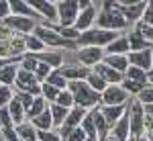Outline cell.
<instances>
[{"instance_id": "8fae6325", "label": "cell", "mask_w": 153, "mask_h": 141, "mask_svg": "<svg viewBox=\"0 0 153 141\" xmlns=\"http://www.w3.org/2000/svg\"><path fill=\"white\" fill-rule=\"evenodd\" d=\"M29 4H31V8L39 14V16H43L47 25H53L57 23L59 25V16H57V4L55 2H47V0H27Z\"/></svg>"}, {"instance_id": "ffe728a7", "label": "cell", "mask_w": 153, "mask_h": 141, "mask_svg": "<svg viewBox=\"0 0 153 141\" xmlns=\"http://www.w3.org/2000/svg\"><path fill=\"white\" fill-rule=\"evenodd\" d=\"M129 106H102V115H104V121L108 125V129H112L120 119L125 117Z\"/></svg>"}, {"instance_id": "4316f807", "label": "cell", "mask_w": 153, "mask_h": 141, "mask_svg": "<svg viewBox=\"0 0 153 141\" xmlns=\"http://www.w3.org/2000/svg\"><path fill=\"white\" fill-rule=\"evenodd\" d=\"M127 37H129V43H131V51H143V49H151L153 47L137 29H135L133 33H129Z\"/></svg>"}, {"instance_id": "74e56055", "label": "cell", "mask_w": 153, "mask_h": 141, "mask_svg": "<svg viewBox=\"0 0 153 141\" xmlns=\"http://www.w3.org/2000/svg\"><path fill=\"white\" fill-rule=\"evenodd\" d=\"M137 100H139L143 106L153 104V86H151V84H149V86H147V88H145V90H143V92L137 96Z\"/></svg>"}, {"instance_id": "7402d4cb", "label": "cell", "mask_w": 153, "mask_h": 141, "mask_svg": "<svg viewBox=\"0 0 153 141\" xmlns=\"http://www.w3.org/2000/svg\"><path fill=\"white\" fill-rule=\"evenodd\" d=\"M8 113H10V117H12V123H14V127L23 125L25 119H27V110H25V106L21 104V100H19L16 96L12 98V102L8 104Z\"/></svg>"}, {"instance_id": "ab89813d", "label": "cell", "mask_w": 153, "mask_h": 141, "mask_svg": "<svg viewBox=\"0 0 153 141\" xmlns=\"http://www.w3.org/2000/svg\"><path fill=\"white\" fill-rule=\"evenodd\" d=\"M135 29H137V31H139V33H141V35L145 37L149 43H153V27H149V25H145L143 21H139Z\"/></svg>"}, {"instance_id": "f907efd6", "label": "cell", "mask_w": 153, "mask_h": 141, "mask_svg": "<svg viewBox=\"0 0 153 141\" xmlns=\"http://www.w3.org/2000/svg\"><path fill=\"white\" fill-rule=\"evenodd\" d=\"M0 137H2V127H0Z\"/></svg>"}, {"instance_id": "ac0fdd59", "label": "cell", "mask_w": 153, "mask_h": 141, "mask_svg": "<svg viewBox=\"0 0 153 141\" xmlns=\"http://www.w3.org/2000/svg\"><path fill=\"white\" fill-rule=\"evenodd\" d=\"M110 135H114L118 141H129L131 139V119H129V108L125 113V117L118 121L117 125L110 129Z\"/></svg>"}, {"instance_id": "d590c367", "label": "cell", "mask_w": 153, "mask_h": 141, "mask_svg": "<svg viewBox=\"0 0 153 141\" xmlns=\"http://www.w3.org/2000/svg\"><path fill=\"white\" fill-rule=\"evenodd\" d=\"M120 86H123V88H125L129 94H137V96H139V94H141L143 90L149 86V84H137V82H131V80H127V78H125Z\"/></svg>"}, {"instance_id": "3957f363", "label": "cell", "mask_w": 153, "mask_h": 141, "mask_svg": "<svg viewBox=\"0 0 153 141\" xmlns=\"http://www.w3.org/2000/svg\"><path fill=\"white\" fill-rule=\"evenodd\" d=\"M118 37L120 35L114 33V31H104V29L94 27V29L82 33L80 39L76 41V45H78V49H82V47H100V49H106L112 41H117Z\"/></svg>"}, {"instance_id": "8d00e7d4", "label": "cell", "mask_w": 153, "mask_h": 141, "mask_svg": "<svg viewBox=\"0 0 153 141\" xmlns=\"http://www.w3.org/2000/svg\"><path fill=\"white\" fill-rule=\"evenodd\" d=\"M12 98H14V94H12L10 86H0V108H8Z\"/></svg>"}, {"instance_id": "836d02e7", "label": "cell", "mask_w": 153, "mask_h": 141, "mask_svg": "<svg viewBox=\"0 0 153 141\" xmlns=\"http://www.w3.org/2000/svg\"><path fill=\"white\" fill-rule=\"evenodd\" d=\"M86 82H88V86H90L92 90H96L98 94H102L106 88H108V84H106V82L102 80V78H100V76H98V74H96L94 70L90 72V76H88V80H86Z\"/></svg>"}, {"instance_id": "d4e9b609", "label": "cell", "mask_w": 153, "mask_h": 141, "mask_svg": "<svg viewBox=\"0 0 153 141\" xmlns=\"http://www.w3.org/2000/svg\"><path fill=\"white\" fill-rule=\"evenodd\" d=\"M16 135H19V141H39V131L35 129V125L31 121L19 125L16 127Z\"/></svg>"}, {"instance_id": "9c48e42d", "label": "cell", "mask_w": 153, "mask_h": 141, "mask_svg": "<svg viewBox=\"0 0 153 141\" xmlns=\"http://www.w3.org/2000/svg\"><path fill=\"white\" fill-rule=\"evenodd\" d=\"M129 92L120 84H110L102 92V106H127Z\"/></svg>"}, {"instance_id": "d6986e66", "label": "cell", "mask_w": 153, "mask_h": 141, "mask_svg": "<svg viewBox=\"0 0 153 141\" xmlns=\"http://www.w3.org/2000/svg\"><path fill=\"white\" fill-rule=\"evenodd\" d=\"M106 55H129L131 53V43L127 35H120L117 41H112L110 45L104 49Z\"/></svg>"}, {"instance_id": "f6af8a7d", "label": "cell", "mask_w": 153, "mask_h": 141, "mask_svg": "<svg viewBox=\"0 0 153 141\" xmlns=\"http://www.w3.org/2000/svg\"><path fill=\"white\" fill-rule=\"evenodd\" d=\"M145 25H149V27H153V0H149L147 2V8H145V12H143V19H141Z\"/></svg>"}, {"instance_id": "d6a6232c", "label": "cell", "mask_w": 153, "mask_h": 141, "mask_svg": "<svg viewBox=\"0 0 153 141\" xmlns=\"http://www.w3.org/2000/svg\"><path fill=\"white\" fill-rule=\"evenodd\" d=\"M45 82L51 84V86H55L57 90H68V88H70V82L61 76V72H59V70H53V72H51V76H49Z\"/></svg>"}, {"instance_id": "6da1fadb", "label": "cell", "mask_w": 153, "mask_h": 141, "mask_svg": "<svg viewBox=\"0 0 153 141\" xmlns=\"http://www.w3.org/2000/svg\"><path fill=\"white\" fill-rule=\"evenodd\" d=\"M98 29H104V31H120V29H127L129 27V21L123 16V12L117 8V4L114 2H110V0H106L104 4H102V12H100V16H98Z\"/></svg>"}, {"instance_id": "f5cc1de1", "label": "cell", "mask_w": 153, "mask_h": 141, "mask_svg": "<svg viewBox=\"0 0 153 141\" xmlns=\"http://www.w3.org/2000/svg\"><path fill=\"white\" fill-rule=\"evenodd\" d=\"M151 74H153V70H151ZM151 74H149V76H151Z\"/></svg>"}, {"instance_id": "ee69618b", "label": "cell", "mask_w": 153, "mask_h": 141, "mask_svg": "<svg viewBox=\"0 0 153 141\" xmlns=\"http://www.w3.org/2000/svg\"><path fill=\"white\" fill-rule=\"evenodd\" d=\"M86 139H88V137H86V131H84L82 127L70 131V135L65 137V141H86Z\"/></svg>"}, {"instance_id": "ba28073f", "label": "cell", "mask_w": 153, "mask_h": 141, "mask_svg": "<svg viewBox=\"0 0 153 141\" xmlns=\"http://www.w3.org/2000/svg\"><path fill=\"white\" fill-rule=\"evenodd\" d=\"M16 92H27V94H31V96H35V98H39L41 96V82L37 80L35 74L19 70V76H16Z\"/></svg>"}, {"instance_id": "30bf717a", "label": "cell", "mask_w": 153, "mask_h": 141, "mask_svg": "<svg viewBox=\"0 0 153 141\" xmlns=\"http://www.w3.org/2000/svg\"><path fill=\"white\" fill-rule=\"evenodd\" d=\"M104 55H106L104 49H100V47H82V49H78V53H76L78 61L82 63L84 68H88V70H92L98 63H102V61H104Z\"/></svg>"}, {"instance_id": "4dcf8cb0", "label": "cell", "mask_w": 153, "mask_h": 141, "mask_svg": "<svg viewBox=\"0 0 153 141\" xmlns=\"http://www.w3.org/2000/svg\"><path fill=\"white\" fill-rule=\"evenodd\" d=\"M25 45H27V49H29V53H33V55L47 51V49H45V43H43L37 35H27L25 37Z\"/></svg>"}, {"instance_id": "681fc988", "label": "cell", "mask_w": 153, "mask_h": 141, "mask_svg": "<svg viewBox=\"0 0 153 141\" xmlns=\"http://www.w3.org/2000/svg\"><path fill=\"white\" fill-rule=\"evenodd\" d=\"M129 141H137V137H133V135H131V139Z\"/></svg>"}, {"instance_id": "7a4b0ae2", "label": "cell", "mask_w": 153, "mask_h": 141, "mask_svg": "<svg viewBox=\"0 0 153 141\" xmlns=\"http://www.w3.org/2000/svg\"><path fill=\"white\" fill-rule=\"evenodd\" d=\"M70 92L74 94L76 106H82L86 110L96 108V106L102 104V94L92 90L88 86V82H70Z\"/></svg>"}, {"instance_id": "e0dca14e", "label": "cell", "mask_w": 153, "mask_h": 141, "mask_svg": "<svg viewBox=\"0 0 153 141\" xmlns=\"http://www.w3.org/2000/svg\"><path fill=\"white\" fill-rule=\"evenodd\" d=\"M92 70H94L96 74H98V76H100V78L108 84V86H110V84H123V80H125V74L112 70L110 66H106L104 61H102V63H98V66H96V68H92Z\"/></svg>"}, {"instance_id": "9a60e30c", "label": "cell", "mask_w": 153, "mask_h": 141, "mask_svg": "<svg viewBox=\"0 0 153 141\" xmlns=\"http://www.w3.org/2000/svg\"><path fill=\"white\" fill-rule=\"evenodd\" d=\"M98 21V14H96V8L94 4H90L88 8H84L80 10V16H78V21H76V29L80 31V33H86V31H90V29H94V23Z\"/></svg>"}, {"instance_id": "484cf974", "label": "cell", "mask_w": 153, "mask_h": 141, "mask_svg": "<svg viewBox=\"0 0 153 141\" xmlns=\"http://www.w3.org/2000/svg\"><path fill=\"white\" fill-rule=\"evenodd\" d=\"M19 66L16 63H8L6 68L0 70V86H12L16 84V76H19Z\"/></svg>"}, {"instance_id": "c3c4849f", "label": "cell", "mask_w": 153, "mask_h": 141, "mask_svg": "<svg viewBox=\"0 0 153 141\" xmlns=\"http://www.w3.org/2000/svg\"><path fill=\"white\" fill-rule=\"evenodd\" d=\"M149 84H151V86H153V74H151V76H149Z\"/></svg>"}, {"instance_id": "f35d334b", "label": "cell", "mask_w": 153, "mask_h": 141, "mask_svg": "<svg viewBox=\"0 0 153 141\" xmlns=\"http://www.w3.org/2000/svg\"><path fill=\"white\" fill-rule=\"evenodd\" d=\"M0 127H2V131L14 127V123H12V117H10V113H8V108H0Z\"/></svg>"}, {"instance_id": "7bdbcfd3", "label": "cell", "mask_w": 153, "mask_h": 141, "mask_svg": "<svg viewBox=\"0 0 153 141\" xmlns=\"http://www.w3.org/2000/svg\"><path fill=\"white\" fill-rule=\"evenodd\" d=\"M8 16H12V8H10V2L8 0H0V21L4 23Z\"/></svg>"}, {"instance_id": "8992f818", "label": "cell", "mask_w": 153, "mask_h": 141, "mask_svg": "<svg viewBox=\"0 0 153 141\" xmlns=\"http://www.w3.org/2000/svg\"><path fill=\"white\" fill-rule=\"evenodd\" d=\"M117 4V8L123 12V16L131 23H139L143 19V12L147 8V2H143V0H118L114 2Z\"/></svg>"}, {"instance_id": "cb8c5ba5", "label": "cell", "mask_w": 153, "mask_h": 141, "mask_svg": "<svg viewBox=\"0 0 153 141\" xmlns=\"http://www.w3.org/2000/svg\"><path fill=\"white\" fill-rule=\"evenodd\" d=\"M104 63L110 66L112 70L120 72V74H127V70L131 68L129 57L127 55H104Z\"/></svg>"}, {"instance_id": "f546056e", "label": "cell", "mask_w": 153, "mask_h": 141, "mask_svg": "<svg viewBox=\"0 0 153 141\" xmlns=\"http://www.w3.org/2000/svg\"><path fill=\"white\" fill-rule=\"evenodd\" d=\"M125 78L131 80V82H137V84H149V74L141 68H135V66H131L127 74H125Z\"/></svg>"}, {"instance_id": "83f0119b", "label": "cell", "mask_w": 153, "mask_h": 141, "mask_svg": "<svg viewBox=\"0 0 153 141\" xmlns=\"http://www.w3.org/2000/svg\"><path fill=\"white\" fill-rule=\"evenodd\" d=\"M33 125H35V129L37 131H53V117H51V110H45L43 115H39V117H35L33 121H31Z\"/></svg>"}, {"instance_id": "bcb514c9", "label": "cell", "mask_w": 153, "mask_h": 141, "mask_svg": "<svg viewBox=\"0 0 153 141\" xmlns=\"http://www.w3.org/2000/svg\"><path fill=\"white\" fill-rule=\"evenodd\" d=\"M145 135H147V139H149V141H153V129H147Z\"/></svg>"}, {"instance_id": "4fadbf2b", "label": "cell", "mask_w": 153, "mask_h": 141, "mask_svg": "<svg viewBox=\"0 0 153 141\" xmlns=\"http://www.w3.org/2000/svg\"><path fill=\"white\" fill-rule=\"evenodd\" d=\"M127 57H129L131 66L141 68L147 74H151V70H153V47L151 49H143V51H131Z\"/></svg>"}, {"instance_id": "60d3db41", "label": "cell", "mask_w": 153, "mask_h": 141, "mask_svg": "<svg viewBox=\"0 0 153 141\" xmlns=\"http://www.w3.org/2000/svg\"><path fill=\"white\" fill-rule=\"evenodd\" d=\"M39 141H61L59 131H39Z\"/></svg>"}, {"instance_id": "1f68e13d", "label": "cell", "mask_w": 153, "mask_h": 141, "mask_svg": "<svg viewBox=\"0 0 153 141\" xmlns=\"http://www.w3.org/2000/svg\"><path fill=\"white\" fill-rule=\"evenodd\" d=\"M59 92H61V90H57L55 86H51V84H47V82L41 84V96L47 100L49 104H55V102H57Z\"/></svg>"}, {"instance_id": "db71d44e", "label": "cell", "mask_w": 153, "mask_h": 141, "mask_svg": "<svg viewBox=\"0 0 153 141\" xmlns=\"http://www.w3.org/2000/svg\"><path fill=\"white\" fill-rule=\"evenodd\" d=\"M86 141H90V139H86Z\"/></svg>"}, {"instance_id": "5bb4252c", "label": "cell", "mask_w": 153, "mask_h": 141, "mask_svg": "<svg viewBox=\"0 0 153 141\" xmlns=\"http://www.w3.org/2000/svg\"><path fill=\"white\" fill-rule=\"evenodd\" d=\"M4 25H6L10 31H14V33H23L25 37L31 35L33 29H37L35 21H33V19H27V16H8V19L4 21Z\"/></svg>"}, {"instance_id": "e575fe53", "label": "cell", "mask_w": 153, "mask_h": 141, "mask_svg": "<svg viewBox=\"0 0 153 141\" xmlns=\"http://www.w3.org/2000/svg\"><path fill=\"white\" fill-rule=\"evenodd\" d=\"M55 104L63 106V108H74V106H76V100H74V94L70 92V88L59 92V98H57V102H55Z\"/></svg>"}, {"instance_id": "603a6c76", "label": "cell", "mask_w": 153, "mask_h": 141, "mask_svg": "<svg viewBox=\"0 0 153 141\" xmlns=\"http://www.w3.org/2000/svg\"><path fill=\"white\" fill-rule=\"evenodd\" d=\"M10 8H12V16H27V19L39 16V14L31 8V4H29L27 0H12Z\"/></svg>"}, {"instance_id": "f1b7e54d", "label": "cell", "mask_w": 153, "mask_h": 141, "mask_svg": "<svg viewBox=\"0 0 153 141\" xmlns=\"http://www.w3.org/2000/svg\"><path fill=\"white\" fill-rule=\"evenodd\" d=\"M49 110H51V117H53V125L61 129L71 108H63V106H59V104H49Z\"/></svg>"}, {"instance_id": "2e32d148", "label": "cell", "mask_w": 153, "mask_h": 141, "mask_svg": "<svg viewBox=\"0 0 153 141\" xmlns=\"http://www.w3.org/2000/svg\"><path fill=\"white\" fill-rule=\"evenodd\" d=\"M59 72L68 82H86L92 70H88L84 66H63V68H59Z\"/></svg>"}, {"instance_id": "7dc6e473", "label": "cell", "mask_w": 153, "mask_h": 141, "mask_svg": "<svg viewBox=\"0 0 153 141\" xmlns=\"http://www.w3.org/2000/svg\"><path fill=\"white\" fill-rule=\"evenodd\" d=\"M137 141H149V139H147V135H141V137H137Z\"/></svg>"}, {"instance_id": "5b68a950", "label": "cell", "mask_w": 153, "mask_h": 141, "mask_svg": "<svg viewBox=\"0 0 153 141\" xmlns=\"http://www.w3.org/2000/svg\"><path fill=\"white\" fill-rule=\"evenodd\" d=\"M55 4H57L59 27H74L80 16V2L78 0H61Z\"/></svg>"}, {"instance_id": "277c9868", "label": "cell", "mask_w": 153, "mask_h": 141, "mask_svg": "<svg viewBox=\"0 0 153 141\" xmlns=\"http://www.w3.org/2000/svg\"><path fill=\"white\" fill-rule=\"evenodd\" d=\"M129 119H131V135L133 137H141L145 135V106L135 98L129 102Z\"/></svg>"}, {"instance_id": "816d5d0a", "label": "cell", "mask_w": 153, "mask_h": 141, "mask_svg": "<svg viewBox=\"0 0 153 141\" xmlns=\"http://www.w3.org/2000/svg\"><path fill=\"white\" fill-rule=\"evenodd\" d=\"M0 141H6V139H4V137H0Z\"/></svg>"}, {"instance_id": "7c38bea8", "label": "cell", "mask_w": 153, "mask_h": 141, "mask_svg": "<svg viewBox=\"0 0 153 141\" xmlns=\"http://www.w3.org/2000/svg\"><path fill=\"white\" fill-rule=\"evenodd\" d=\"M86 117H88V110H86V108L74 106V108L70 110V115H68V119H65V123H63V127H61V137L65 139V137L70 135V131L82 127V123H84Z\"/></svg>"}, {"instance_id": "44dd1931", "label": "cell", "mask_w": 153, "mask_h": 141, "mask_svg": "<svg viewBox=\"0 0 153 141\" xmlns=\"http://www.w3.org/2000/svg\"><path fill=\"white\" fill-rule=\"evenodd\" d=\"M35 57H37V61L51 66L53 70L63 68V57H61V53H57V51H43V53H37Z\"/></svg>"}, {"instance_id": "52a82bcc", "label": "cell", "mask_w": 153, "mask_h": 141, "mask_svg": "<svg viewBox=\"0 0 153 141\" xmlns=\"http://www.w3.org/2000/svg\"><path fill=\"white\" fill-rule=\"evenodd\" d=\"M35 35L45 43V47L51 45V47H70L74 45V43H70V41H65L63 37L59 35L57 31L53 29V25H37V29H35Z\"/></svg>"}, {"instance_id": "b9f144b4", "label": "cell", "mask_w": 153, "mask_h": 141, "mask_svg": "<svg viewBox=\"0 0 153 141\" xmlns=\"http://www.w3.org/2000/svg\"><path fill=\"white\" fill-rule=\"evenodd\" d=\"M14 96L21 100V104L25 106V110H29V108L33 106V102H35V96H31V94H27V92H16Z\"/></svg>"}]
</instances>
